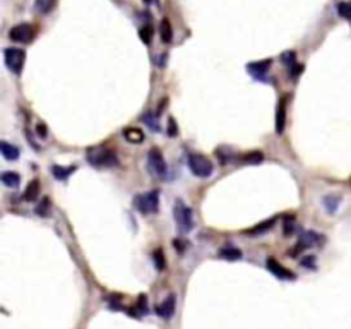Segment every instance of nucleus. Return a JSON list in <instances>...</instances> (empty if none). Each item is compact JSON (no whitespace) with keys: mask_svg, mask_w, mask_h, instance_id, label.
I'll return each mask as SVG.
<instances>
[{"mask_svg":"<svg viewBox=\"0 0 351 329\" xmlns=\"http://www.w3.org/2000/svg\"><path fill=\"white\" fill-rule=\"evenodd\" d=\"M87 161L89 165L96 166V168H111V166H116L119 165V156L113 149H108V148H91L87 149Z\"/></svg>","mask_w":351,"mask_h":329,"instance_id":"f257e3e1","label":"nucleus"},{"mask_svg":"<svg viewBox=\"0 0 351 329\" xmlns=\"http://www.w3.org/2000/svg\"><path fill=\"white\" fill-rule=\"evenodd\" d=\"M173 216H175V223H177L178 230L182 233H189L192 228L195 227L194 222V211L190 209L183 201H177L173 207Z\"/></svg>","mask_w":351,"mask_h":329,"instance_id":"f03ea898","label":"nucleus"},{"mask_svg":"<svg viewBox=\"0 0 351 329\" xmlns=\"http://www.w3.org/2000/svg\"><path fill=\"white\" fill-rule=\"evenodd\" d=\"M134 206L144 214L158 213V209H160V190H149L146 194L136 195L134 197Z\"/></svg>","mask_w":351,"mask_h":329,"instance_id":"7ed1b4c3","label":"nucleus"},{"mask_svg":"<svg viewBox=\"0 0 351 329\" xmlns=\"http://www.w3.org/2000/svg\"><path fill=\"white\" fill-rule=\"evenodd\" d=\"M187 163H189V170L195 175V177L207 178V177H211V175H212V163H211V160L206 158V156L189 155Z\"/></svg>","mask_w":351,"mask_h":329,"instance_id":"20e7f679","label":"nucleus"},{"mask_svg":"<svg viewBox=\"0 0 351 329\" xmlns=\"http://www.w3.org/2000/svg\"><path fill=\"white\" fill-rule=\"evenodd\" d=\"M324 242H325V239L320 235V233L303 232L302 235H300V239H298V242H296L295 249H293V251H290V254H291V256H296L298 252L307 251V249H310V247H317V245H322Z\"/></svg>","mask_w":351,"mask_h":329,"instance_id":"39448f33","label":"nucleus"},{"mask_svg":"<svg viewBox=\"0 0 351 329\" xmlns=\"http://www.w3.org/2000/svg\"><path fill=\"white\" fill-rule=\"evenodd\" d=\"M4 60H6V65L12 72L21 74V70L24 67V60H26V53L21 48H6L4 50Z\"/></svg>","mask_w":351,"mask_h":329,"instance_id":"423d86ee","label":"nucleus"},{"mask_svg":"<svg viewBox=\"0 0 351 329\" xmlns=\"http://www.w3.org/2000/svg\"><path fill=\"white\" fill-rule=\"evenodd\" d=\"M36 35V29L35 26L28 23H21L18 26H14L9 31V38L12 41H18V43H29Z\"/></svg>","mask_w":351,"mask_h":329,"instance_id":"0eeeda50","label":"nucleus"},{"mask_svg":"<svg viewBox=\"0 0 351 329\" xmlns=\"http://www.w3.org/2000/svg\"><path fill=\"white\" fill-rule=\"evenodd\" d=\"M148 166L149 172H153L156 177H165L166 175V161L158 148H153L148 153Z\"/></svg>","mask_w":351,"mask_h":329,"instance_id":"6e6552de","label":"nucleus"},{"mask_svg":"<svg viewBox=\"0 0 351 329\" xmlns=\"http://www.w3.org/2000/svg\"><path fill=\"white\" fill-rule=\"evenodd\" d=\"M266 266H267V269L274 274V276L279 278V280H295V278H296V274L291 271V269H288L283 264H279L274 257H269L267 262H266Z\"/></svg>","mask_w":351,"mask_h":329,"instance_id":"1a4fd4ad","label":"nucleus"},{"mask_svg":"<svg viewBox=\"0 0 351 329\" xmlns=\"http://www.w3.org/2000/svg\"><path fill=\"white\" fill-rule=\"evenodd\" d=\"M286 127V98L283 96L278 101V108H276V132L283 134Z\"/></svg>","mask_w":351,"mask_h":329,"instance_id":"9d476101","label":"nucleus"},{"mask_svg":"<svg viewBox=\"0 0 351 329\" xmlns=\"http://www.w3.org/2000/svg\"><path fill=\"white\" fill-rule=\"evenodd\" d=\"M175 300H177L175 295H170V297L166 298L160 307H156V314L160 315L161 319H170L175 312Z\"/></svg>","mask_w":351,"mask_h":329,"instance_id":"9b49d317","label":"nucleus"},{"mask_svg":"<svg viewBox=\"0 0 351 329\" xmlns=\"http://www.w3.org/2000/svg\"><path fill=\"white\" fill-rule=\"evenodd\" d=\"M274 223H276V218H269V220H266V222H262V223L256 225V227H252V228H249V230H245V235H250V237H254V235H262V233H266L267 230H271V228L274 227Z\"/></svg>","mask_w":351,"mask_h":329,"instance_id":"f8f14e48","label":"nucleus"},{"mask_svg":"<svg viewBox=\"0 0 351 329\" xmlns=\"http://www.w3.org/2000/svg\"><path fill=\"white\" fill-rule=\"evenodd\" d=\"M124 137L132 144H141L144 141V132L137 127H127L124 131Z\"/></svg>","mask_w":351,"mask_h":329,"instance_id":"ddd939ff","label":"nucleus"},{"mask_svg":"<svg viewBox=\"0 0 351 329\" xmlns=\"http://www.w3.org/2000/svg\"><path fill=\"white\" fill-rule=\"evenodd\" d=\"M218 256L226 261H238V259H242V251L233 247V245H224L223 249H219Z\"/></svg>","mask_w":351,"mask_h":329,"instance_id":"4468645a","label":"nucleus"},{"mask_svg":"<svg viewBox=\"0 0 351 329\" xmlns=\"http://www.w3.org/2000/svg\"><path fill=\"white\" fill-rule=\"evenodd\" d=\"M271 67V60H264V62H256V64H249V72L254 74L257 79L264 77L266 72Z\"/></svg>","mask_w":351,"mask_h":329,"instance_id":"2eb2a0df","label":"nucleus"},{"mask_svg":"<svg viewBox=\"0 0 351 329\" xmlns=\"http://www.w3.org/2000/svg\"><path fill=\"white\" fill-rule=\"evenodd\" d=\"M0 151H2V156L6 158V160H18L19 158V148L18 146H12L9 143H6V141H2L0 143Z\"/></svg>","mask_w":351,"mask_h":329,"instance_id":"dca6fc26","label":"nucleus"},{"mask_svg":"<svg viewBox=\"0 0 351 329\" xmlns=\"http://www.w3.org/2000/svg\"><path fill=\"white\" fill-rule=\"evenodd\" d=\"M40 195V182L38 180H31L26 187V190H24V201L31 202V201H36Z\"/></svg>","mask_w":351,"mask_h":329,"instance_id":"f3484780","label":"nucleus"},{"mask_svg":"<svg viewBox=\"0 0 351 329\" xmlns=\"http://www.w3.org/2000/svg\"><path fill=\"white\" fill-rule=\"evenodd\" d=\"M160 35H161L163 43H171V40H173V28H171V24H170L168 19H163L161 21V24H160Z\"/></svg>","mask_w":351,"mask_h":329,"instance_id":"a211bd4d","label":"nucleus"},{"mask_svg":"<svg viewBox=\"0 0 351 329\" xmlns=\"http://www.w3.org/2000/svg\"><path fill=\"white\" fill-rule=\"evenodd\" d=\"M0 178H2L4 185L11 187V189H16V187L21 184V175L16 172H4Z\"/></svg>","mask_w":351,"mask_h":329,"instance_id":"6ab92c4d","label":"nucleus"},{"mask_svg":"<svg viewBox=\"0 0 351 329\" xmlns=\"http://www.w3.org/2000/svg\"><path fill=\"white\" fill-rule=\"evenodd\" d=\"M143 120L146 122V126H148L154 132H158L161 129L160 127V122H158V114H151V112H148V114H144Z\"/></svg>","mask_w":351,"mask_h":329,"instance_id":"aec40b11","label":"nucleus"},{"mask_svg":"<svg viewBox=\"0 0 351 329\" xmlns=\"http://www.w3.org/2000/svg\"><path fill=\"white\" fill-rule=\"evenodd\" d=\"M324 206H325V211H327V213H336L337 206H339V197H336V195H325Z\"/></svg>","mask_w":351,"mask_h":329,"instance_id":"412c9836","label":"nucleus"},{"mask_svg":"<svg viewBox=\"0 0 351 329\" xmlns=\"http://www.w3.org/2000/svg\"><path fill=\"white\" fill-rule=\"evenodd\" d=\"M153 261H154V266H156L158 271H163L166 268V261H165V254H163L161 249H156L153 252Z\"/></svg>","mask_w":351,"mask_h":329,"instance_id":"4be33fe9","label":"nucleus"},{"mask_svg":"<svg viewBox=\"0 0 351 329\" xmlns=\"http://www.w3.org/2000/svg\"><path fill=\"white\" fill-rule=\"evenodd\" d=\"M72 172H74V168H62V166H58V165L52 166V173L55 175V178H58V180H65Z\"/></svg>","mask_w":351,"mask_h":329,"instance_id":"5701e85b","label":"nucleus"},{"mask_svg":"<svg viewBox=\"0 0 351 329\" xmlns=\"http://www.w3.org/2000/svg\"><path fill=\"white\" fill-rule=\"evenodd\" d=\"M55 2L57 0H36V11L47 14V12H50L55 7Z\"/></svg>","mask_w":351,"mask_h":329,"instance_id":"b1692460","label":"nucleus"},{"mask_svg":"<svg viewBox=\"0 0 351 329\" xmlns=\"http://www.w3.org/2000/svg\"><path fill=\"white\" fill-rule=\"evenodd\" d=\"M262 153L261 151H252V153H249V155H245V156H242V161L244 163H252V165H257V163H261L262 161Z\"/></svg>","mask_w":351,"mask_h":329,"instance_id":"393cba45","label":"nucleus"},{"mask_svg":"<svg viewBox=\"0 0 351 329\" xmlns=\"http://www.w3.org/2000/svg\"><path fill=\"white\" fill-rule=\"evenodd\" d=\"M139 36L146 45H149L153 41V28L149 26V24H144V26L139 29Z\"/></svg>","mask_w":351,"mask_h":329,"instance_id":"a878e982","label":"nucleus"},{"mask_svg":"<svg viewBox=\"0 0 351 329\" xmlns=\"http://www.w3.org/2000/svg\"><path fill=\"white\" fill-rule=\"evenodd\" d=\"M337 14H339L342 19H351V2L337 4Z\"/></svg>","mask_w":351,"mask_h":329,"instance_id":"bb28decb","label":"nucleus"},{"mask_svg":"<svg viewBox=\"0 0 351 329\" xmlns=\"http://www.w3.org/2000/svg\"><path fill=\"white\" fill-rule=\"evenodd\" d=\"M36 214H40V216L50 214V199L48 197H45L43 201L38 204V207H36Z\"/></svg>","mask_w":351,"mask_h":329,"instance_id":"cd10ccee","label":"nucleus"},{"mask_svg":"<svg viewBox=\"0 0 351 329\" xmlns=\"http://www.w3.org/2000/svg\"><path fill=\"white\" fill-rule=\"evenodd\" d=\"M283 232H285V235H293L295 232V218H286L285 220V227H283Z\"/></svg>","mask_w":351,"mask_h":329,"instance_id":"c85d7f7f","label":"nucleus"},{"mask_svg":"<svg viewBox=\"0 0 351 329\" xmlns=\"http://www.w3.org/2000/svg\"><path fill=\"white\" fill-rule=\"evenodd\" d=\"M281 60L285 62V64H288V67H293V64H295V53H293V52H286V53H283Z\"/></svg>","mask_w":351,"mask_h":329,"instance_id":"c756f323","label":"nucleus"},{"mask_svg":"<svg viewBox=\"0 0 351 329\" xmlns=\"http://www.w3.org/2000/svg\"><path fill=\"white\" fill-rule=\"evenodd\" d=\"M178 134V131H177V124H175V120L173 119H168V136L170 137H173V136H177Z\"/></svg>","mask_w":351,"mask_h":329,"instance_id":"7c9ffc66","label":"nucleus"},{"mask_svg":"<svg viewBox=\"0 0 351 329\" xmlns=\"http://www.w3.org/2000/svg\"><path fill=\"white\" fill-rule=\"evenodd\" d=\"M36 132H38V136L41 137V139H45V137H47V134H48V129H47V126H45L43 122H40L38 127H36Z\"/></svg>","mask_w":351,"mask_h":329,"instance_id":"2f4dec72","label":"nucleus"},{"mask_svg":"<svg viewBox=\"0 0 351 329\" xmlns=\"http://www.w3.org/2000/svg\"><path fill=\"white\" fill-rule=\"evenodd\" d=\"M137 310H141V312L148 310V305H146V295H141V297H139V302H137Z\"/></svg>","mask_w":351,"mask_h":329,"instance_id":"473e14b6","label":"nucleus"},{"mask_svg":"<svg viewBox=\"0 0 351 329\" xmlns=\"http://www.w3.org/2000/svg\"><path fill=\"white\" fill-rule=\"evenodd\" d=\"M302 266L313 269L315 268V259H313V257H305V259H302Z\"/></svg>","mask_w":351,"mask_h":329,"instance_id":"72a5a7b5","label":"nucleus"},{"mask_svg":"<svg viewBox=\"0 0 351 329\" xmlns=\"http://www.w3.org/2000/svg\"><path fill=\"white\" fill-rule=\"evenodd\" d=\"M173 245H175V249H177L178 252H183V251H185V247H187V242H183V240H173Z\"/></svg>","mask_w":351,"mask_h":329,"instance_id":"f704fd0d","label":"nucleus"}]
</instances>
